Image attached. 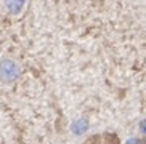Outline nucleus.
<instances>
[{"instance_id":"obj_1","label":"nucleus","mask_w":146,"mask_h":144,"mask_svg":"<svg viewBox=\"0 0 146 144\" xmlns=\"http://www.w3.org/2000/svg\"><path fill=\"white\" fill-rule=\"evenodd\" d=\"M19 75V64L11 58L0 59V82L5 85L13 83Z\"/></svg>"},{"instance_id":"obj_2","label":"nucleus","mask_w":146,"mask_h":144,"mask_svg":"<svg viewBox=\"0 0 146 144\" xmlns=\"http://www.w3.org/2000/svg\"><path fill=\"white\" fill-rule=\"evenodd\" d=\"M24 5H26V0H5V8L13 15H18L24 8Z\"/></svg>"},{"instance_id":"obj_3","label":"nucleus","mask_w":146,"mask_h":144,"mask_svg":"<svg viewBox=\"0 0 146 144\" xmlns=\"http://www.w3.org/2000/svg\"><path fill=\"white\" fill-rule=\"evenodd\" d=\"M71 130H72L74 135H82V133H85L88 130V123L85 120H76L72 123V127H71Z\"/></svg>"},{"instance_id":"obj_4","label":"nucleus","mask_w":146,"mask_h":144,"mask_svg":"<svg viewBox=\"0 0 146 144\" xmlns=\"http://www.w3.org/2000/svg\"><path fill=\"white\" fill-rule=\"evenodd\" d=\"M140 130H141V131H143V133H145V135H146V119L143 120L141 123H140Z\"/></svg>"},{"instance_id":"obj_5","label":"nucleus","mask_w":146,"mask_h":144,"mask_svg":"<svg viewBox=\"0 0 146 144\" xmlns=\"http://www.w3.org/2000/svg\"><path fill=\"white\" fill-rule=\"evenodd\" d=\"M127 144H140V141H138L137 138H130V139L127 141Z\"/></svg>"}]
</instances>
